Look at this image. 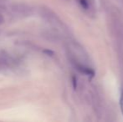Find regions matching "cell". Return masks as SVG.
I'll return each instance as SVG.
<instances>
[{"label": "cell", "mask_w": 123, "mask_h": 122, "mask_svg": "<svg viewBox=\"0 0 123 122\" xmlns=\"http://www.w3.org/2000/svg\"><path fill=\"white\" fill-rule=\"evenodd\" d=\"M73 86H74V89H76V86H77V83H76V79L73 77Z\"/></svg>", "instance_id": "cell-4"}, {"label": "cell", "mask_w": 123, "mask_h": 122, "mask_svg": "<svg viewBox=\"0 0 123 122\" xmlns=\"http://www.w3.org/2000/svg\"><path fill=\"white\" fill-rule=\"evenodd\" d=\"M11 11L13 13L20 16H30L33 13V9L30 6L25 3H15L11 6Z\"/></svg>", "instance_id": "cell-1"}, {"label": "cell", "mask_w": 123, "mask_h": 122, "mask_svg": "<svg viewBox=\"0 0 123 122\" xmlns=\"http://www.w3.org/2000/svg\"><path fill=\"white\" fill-rule=\"evenodd\" d=\"M120 106H121V111H122L123 115V91L122 93V95H121V99H120Z\"/></svg>", "instance_id": "cell-3"}, {"label": "cell", "mask_w": 123, "mask_h": 122, "mask_svg": "<svg viewBox=\"0 0 123 122\" xmlns=\"http://www.w3.org/2000/svg\"><path fill=\"white\" fill-rule=\"evenodd\" d=\"M1 22H3V18L0 16V23H1Z\"/></svg>", "instance_id": "cell-5"}, {"label": "cell", "mask_w": 123, "mask_h": 122, "mask_svg": "<svg viewBox=\"0 0 123 122\" xmlns=\"http://www.w3.org/2000/svg\"><path fill=\"white\" fill-rule=\"evenodd\" d=\"M43 52H44V54H45L46 55H48V56H53L54 54H55L53 51L49 50V49H44V50H43Z\"/></svg>", "instance_id": "cell-2"}]
</instances>
